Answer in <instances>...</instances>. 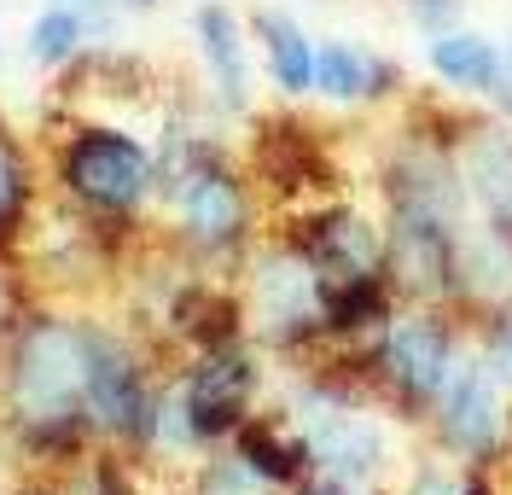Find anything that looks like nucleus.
Segmentation results:
<instances>
[{"label":"nucleus","instance_id":"nucleus-9","mask_svg":"<svg viewBox=\"0 0 512 495\" xmlns=\"http://www.w3.org/2000/svg\"><path fill=\"white\" fill-rule=\"evenodd\" d=\"M460 187L483 210V228L512 245V134L507 129L460 134Z\"/></svg>","mask_w":512,"mask_h":495},{"label":"nucleus","instance_id":"nucleus-1","mask_svg":"<svg viewBox=\"0 0 512 495\" xmlns=\"http://www.w3.org/2000/svg\"><path fill=\"white\" fill-rule=\"evenodd\" d=\"M0 426L12 449L64 478L105 449L88 420V321L53 303H24L0 332Z\"/></svg>","mask_w":512,"mask_h":495},{"label":"nucleus","instance_id":"nucleus-20","mask_svg":"<svg viewBox=\"0 0 512 495\" xmlns=\"http://www.w3.org/2000/svg\"><path fill=\"white\" fill-rule=\"evenodd\" d=\"M6 495H70V490H64L59 478H47V472H35L30 484H18V490H6Z\"/></svg>","mask_w":512,"mask_h":495},{"label":"nucleus","instance_id":"nucleus-13","mask_svg":"<svg viewBox=\"0 0 512 495\" xmlns=\"http://www.w3.org/2000/svg\"><path fill=\"white\" fill-rule=\"evenodd\" d=\"M35 210H41L35 158L24 152V140L6 129V134H0V263H6V251L30 245Z\"/></svg>","mask_w":512,"mask_h":495},{"label":"nucleus","instance_id":"nucleus-16","mask_svg":"<svg viewBox=\"0 0 512 495\" xmlns=\"http://www.w3.org/2000/svg\"><path fill=\"white\" fill-rule=\"evenodd\" d=\"M88 35H94V6H82V0H53V6H41L30 18L24 47H30L35 65L64 70L88 53Z\"/></svg>","mask_w":512,"mask_h":495},{"label":"nucleus","instance_id":"nucleus-3","mask_svg":"<svg viewBox=\"0 0 512 495\" xmlns=\"http://www.w3.org/2000/svg\"><path fill=\"white\" fill-rule=\"evenodd\" d=\"M47 175L64 210L105 228H128L158 193V152L117 123H70L47 152Z\"/></svg>","mask_w":512,"mask_h":495},{"label":"nucleus","instance_id":"nucleus-18","mask_svg":"<svg viewBox=\"0 0 512 495\" xmlns=\"http://www.w3.org/2000/svg\"><path fill=\"white\" fill-rule=\"evenodd\" d=\"M408 495H466V478H454V472H437V466H425L414 478V490Z\"/></svg>","mask_w":512,"mask_h":495},{"label":"nucleus","instance_id":"nucleus-4","mask_svg":"<svg viewBox=\"0 0 512 495\" xmlns=\"http://www.w3.org/2000/svg\"><path fill=\"white\" fill-rule=\"evenodd\" d=\"M163 385L152 379L134 338L105 321H88V420L105 449H134L152 455V426H158Z\"/></svg>","mask_w":512,"mask_h":495},{"label":"nucleus","instance_id":"nucleus-21","mask_svg":"<svg viewBox=\"0 0 512 495\" xmlns=\"http://www.w3.org/2000/svg\"><path fill=\"white\" fill-rule=\"evenodd\" d=\"M82 6H128V12H152V6H158V0H82Z\"/></svg>","mask_w":512,"mask_h":495},{"label":"nucleus","instance_id":"nucleus-12","mask_svg":"<svg viewBox=\"0 0 512 495\" xmlns=\"http://www.w3.org/2000/svg\"><path fill=\"white\" fill-rule=\"evenodd\" d=\"M396 88V70L361 53L350 41H320L315 47V94L332 105H355V99H379Z\"/></svg>","mask_w":512,"mask_h":495},{"label":"nucleus","instance_id":"nucleus-7","mask_svg":"<svg viewBox=\"0 0 512 495\" xmlns=\"http://www.w3.org/2000/svg\"><path fill=\"white\" fill-rule=\"evenodd\" d=\"M431 408H437V443H443L448 455H460L466 466H489L512 443V420H507V402H501V385H495V373L478 356L448 373L443 396Z\"/></svg>","mask_w":512,"mask_h":495},{"label":"nucleus","instance_id":"nucleus-15","mask_svg":"<svg viewBox=\"0 0 512 495\" xmlns=\"http://www.w3.org/2000/svg\"><path fill=\"white\" fill-rule=\"evenodd\" d=\"M256 47H262V59H268V76H274V88L286 99L297 94H315V41L297 30L291 18L280 12H256Z\"/></svg>","mask_w":512,"mask_h":495},{"label":"nucleus","instance_id":"nucleus-17","mask_svg":"<svg viewBox=\"0 0 512 495\" xmlns=\"http://www.w3.org/2000/svg\"><path fill=\"white\" fill-rule=\"evenodd\" d=\"M478 362L495 373V385H501V391H512V297L489 309V321H483V356H478Z\"/></svg>","mask_w":512,"mask_h":495},{"label":"nucleus","instance_id":"nucleus-8","mask_svg":"<svg viewBox=\"0 0 512 495\" xmlns=\"http://www.w3.org/2000/svg\"><path fill=\"white\" fill-rule=\"evenodd\" d=\"M286 239L320 268V280L384 274V228L373 216H361L355 204H320V210H309Z\"/></svg>","mask_w":512,"mask_h":495},{"label":"nucleus","instance_id":"nucleus-5","mask_svg":"<svg viewBox=\"0 0 512 495\" xmlns=\"http://www.w3.org/2000/svg\"><path fill=\"white\" fill-rule=\"evenodd\" d=\"M320 297H326V280L291 239L251 251V263H245V321L262 344H274L286 356L326 344Z\"/></svg>","mask_w":512,"mask_h":495},{"label":"nucleus","instance_id":"nucleus-10","mask_svg":"<svg viewBox=\"0 0 512 495\" xmlns=\"http://www.w3.org/2000/svg\"><path fill=\"white\" fill-rule=\"evenodd\" d=\"M192 35H198V53H204V70H210V88L227 111H245L251 105V59H245V30L227 6H198L192 12Z\"/></svg>","mask_w":512,"mask_h":495},{"label":"nucleus","instance_id":"nucleus-6","mask_svg":"<svg viewBox=\"0 0 512 495\" xmlns=\"http://www.w3.org/2000/svg\"><path fill=\"white\" fill-rule=\"evenodd\" d=\"M361 367H373V391H384L402 408H431L443 396L448 373L460 367V332L437 309H408L390 315L373 338Z\"/></svg>","mask_w":512,"mask_h":495},{"label":"nucleus","instance_id":"nucleus-11","mask_svg":"<svg viewBox=\"0 0 512 495\" xmlns=\"http://www.w3.org/2000/svg\"><path fill=\"white\" fill-rule=\"evenodd\" d=\"M227 449L251 466L268 490H297V484L315 478V472H309V449H303V437H297L291 426H280V420H262V414H251L245 426L233 431Z\"/></svg>","mask_w":512,"mask_h":495},{"label":"nucleus","instance_id":"nucleus-14","mask_svg":"<svg viewBox=\"0 0 512 495\" xmlns=\"http://www.w3.org/2000/svg\"><path fill=\"white\" fill-rule=\"evenodd\" d=\"M425 59H431V70H437V82L460 88V94H495L501 76H507V53H501L495 41L466 35V30H443L437 41H431Z\"/></svg>","mask_w":512,"mask_h":495},{"label":"nucleus","instance_id":"nucleus-19","mask_svg":"<svg viewBox=\"0 0 512 495\" xmlns=\"http://www.w3.org/2000/svg\"><path fill=\"white\" fill-rule=\"evenodd\" d=\"M408 12H414V18L425 24V30H443L448 18L460 12V0H408Z\"/></svg>","mask_w":512,"mask_h":495},{"label":"nucleus","instance_id":"nucleus-2","mask_svg":"<svg viewBox=\"0 0 512 495\" xmlns=\"http://www.w3.org/2000/svg\"><path fill=\"white\" fill-rule=\"evenodd\" d=\"M158 193L169 204V222L181 251L198 263H233L251 251V181L227 164V152L210 134L169 129L158 152Z\"/></svg>","mask_w":512,"mask_h":495}]
</instances>
